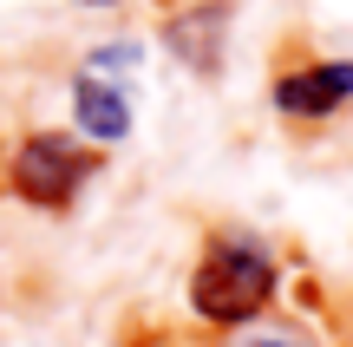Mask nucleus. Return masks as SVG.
<instances>
[{
  "instance_id": "obj_1",
  "label": "nucleus",
  "mask_w": 353,
  "mask_h": 347,
  "mask_svg": "<svg viewBox=\"0 0 353 347\" xmlns=\"http://www.w3.org/2000/svg\"><path fill=\"white\" fill-rule=\"evenodd\" d=\"M268 295H275V262L255 243H242V236H223V243L196 262V275H190L196 315L203 321H223V328L229 321H255V315L268 308Z\"/></svg>"
},
{
  "instance_id": "obj_2",
  "label": "nucleus",
  "mask_w": 353,
  "mask_h": 347,
  "mask_svg": "<svg viewBox=\"0 0 353 347\" xmlns=\"http://www.w3.org/2000/svg\"><path fill=\"white\" fill-rule=\"evenodd\" d=\"M92 177V157L79 151L72 138H26L20 151H13V190L26 197V204L39 210H65L79 197V184Z\"/></svg>"
},
{
  "instance_id": "obj_3",
  "label": "nucleus",
  "mask_w": 353,
  "mask_h": 347,
  "mask_svg": "<svg viewBox=\"0 0 353 347\" xmlns=\"http://www.w3.org/2000/svg\"><path fill=\"white\" fill-rule=\"evenodd\" d=\"M353 99V59H334V66H314V72H294L275 86V105L294 118H327L334 105Z\"/></svg>"
},
{
  "instance_id": "obj_4",
  "label": "nucleus",
  "mask_w": 353,
  "mask_h": 347,
  "mask_svg": "<svg viewBox=\"0 0 353 347\" xmlns=\"http://www.w3.org/2000/svg\"><path fill=\"white\" fill-rule=\"evenodd\" d=\"M72 112H79V125H85L92 138H125L131 131V105L118 99L112 86H99V79H79L72 86Z\"/></svg>"
},
{
  "instance_id": "obj_5",
  "label": "nucleus",
  "mask_w": 353,
  "mask_h": 347,
  "mask_svg": "<svg viewBox=\"0 0 353 347\" xmlns=\"http://www.w3.org/2000/svg\"><path fill=\"white\" fill-rule=\"evenodd\" d=\"M223 26H229V7H196L190 20H176V26H170V46L183 52L196 72H216V52H223V46H216L210 33H223Z\"/></svg>"
},
{
  "instance_id": "obj_6",
  "label": "nucleus",
  "mask_w": 353,
  "mask_h": 347,
  "mask_svg": "<svg viewBox=\"0 0 353 347\" xmlns=\"http://www.w3.org/2000/svg\"><path fill=\"white\" fill-rule=\"evenodd\" d=\"M262 347H288V341H262Z\"/></svg>"
}]
</instances>
